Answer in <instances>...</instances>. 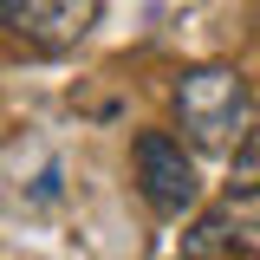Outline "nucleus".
<instances>
[{
    "mask_svg": "<svg viewBox=\"0 0 260 260\" xmlns=\"http://www.w3.org/2000/svg\"><path fill=\"white\" fill-rule=\"evenodd\" d=\"M234 202H260V130H247V143L234 150V176H228Z\"/></svg>",
    "mask_w": 260,
    "mask_h": 260,
    "instance_id": "4",
    "label": "nucleus"
},
{
    "mask_svg": "<svg viewBox=\"0 0 260 260\" xmlns=\"http://www.w3.org/2000/svg\"><path fill=\"white\" fill-rule=\"evenodd\" d=\"M176 124L195 150H215V156H234L254 130V98H247V78L234 65H195L176 78Z\"/></svg>",
    "mask_w": 260,
    "mask_h": 260,
    "instance_id": "1",
    "label": "nucleus"
},
{
    "mask_svg": "<svg viewBox=\"0 0 260 260\" xmlns=\"http://www.w3.org/2000/svg\"><path fill=\"white\" fill-rule=\"evenodd\" d=\"M137 189H143V202L156 215H182V208H195L202 182H195V162H189V150L176 137L143 130L137 137Z\"/></svg>",
    "mask_w": 260,
    "mask_h": 260,
    "instance_id": "3",
    "label": "nucleus"
},
{
    "mask_svg": "<svg viewBox=\"0 0 260 260\" xmlns=\"http://www.w3.org/2000/svg\"><path fill=\"white\" fill-rule=\"evenodd\" d=\"M104 0H0V32H13L26 52H72L98 26Z\"/></svg>",
    "mask_w": 260,
    "mask_h": 260,
    "instance_id": "2",
    "label": "nucleus"
}]
</instances>
